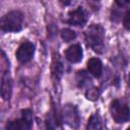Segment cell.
<instances>
[{"label":"cell","mask_w":130,"mask_h":130,"mask_svg":"<svg viewBox=\"0 0 130 130\" xmlns=\"http://www.w3.org/2000/svg\"><path fill=\"white\" fill-rule=\"evenodd\" d=\"M85 41L95 53L102 54L105 49V30L100 24L90 25L85 32Z\"/></svg>","instance_id":"1"},{"label":"cell","mask_w":130,"mask_h":130,"mask_svg":"<svg viewBox=\"0 0 130 130\" xmlns=\"http://www.w3.org/2000/svg\"><path fill=\"white\" fill-rule=\"evenodd\" d=\"M23 14L18 10H13L6 13L1 19V29L4 32L19 31L22 28Z\"/></svg>","instance_id":"2"},{"label":"cell","mask_w":130,"mask_h":130,"mask_svg":"<svg viewBox=\"0 0 130 130\" xmlns=\"http://www.w3.org/2000/svg\"><path fill=\"white\" fill-rule=\"evenodd\" d=\"M112 118L117 123H125L130 119V111L128 106L119 100H114L110 107Z\"/></svg>","instance_id":"3"},{"label":"cell","mask_w":130,"mask_h":130,"mask_svg":"<svg viewBox=\"0 0 130 130\" xmlns=\"http://www.w3.org/2000/svg\"><path fill=\"white\" fill-rule=\"evenodd\" d=\"M32 125V113L29 110L21 111V118L11 121L6 125L8 130H28Z\"/></svg>","instance_id":"4"},{"label":"cell","mask_w":130,"mask_h":130,"mask_svg":"<svg viewBox=\"0 0 130 130\" xmlns=\"http://www.w3.org/2000/svg\"><path fill=\"white\" fill-rule=\"evenodd\" d=\"M35 54V46L30 42L22 43L17 51H16V58L20 63H27L29 62Z\"/></svg>","instance_id":"5"},{"label":"cell","mask_w":130,"mask_h":130,"mask_svg":"<svg viewBox=\"0 0 130 130\" xmlns=\"http://www.w3.org/2000/svg\"><path fill=\"white\" fill-rule=\"evenodd\" d=\"M67 23L70 25L80 26L86 22V14L82 7H78L74 10H71L67 15Z\"/></svg>","instance_id":"6"},{"label":"cell","mask_w":130,"mask_h":130,"mask_svg":"<svg viewBox=\"0 0 130 130\" xmlns=\"http://www.w3.org/2000/svg\"><path fill=\"white\" fill-rule=\"evenodd\" d=\"M82 55H83L82 49H81L80 45H78V44L70 46L65 51V57L71 63H78V62H80L81 59H82Z\"/></svg>","instance_id":"7"},{"label":"cell","mask_w":130,"mask_h":130,"mask_svg":"<svg viewBox=\"0 0 130 130\" xmlns=\"http://www.w3.org/2000/svg\"><path fill=\"white\" fill-rule=\"evenodd\" d=\"M64 119L67 124H69L72 127H77L79 123V116L76 111L75 107H72L70 105H67L64 108Z\"/></svg>","instance_id":"8"},{"label":"cell","mask_w":130,"mask_h":130,"mask_svg":"<svg viewBox=\"0 0 130 130\" xmlns=\"http://www.w3.org/2000/svg\"><path fill=\"white\" fill-rule=\"evenodd\" d=\"M11 79L7 72H4L1 79V95L4 100H9L11 95Z\"/></svg>","instance_id":"9"},{"label":"cell","mask_w":130,"mask_h":130,"mask_svg":"<svg viewBox=\"0 0 130 130\" xmlns=\"http://www.w3.org/2000/svg\"><path fill=\"white\" fill-rule=\"evenodd\" d=\"M87 69L91 75L94 77H100L103 72V64L100 59L91 58L87 61Z\"/></svg>","instance_id":"10"},{"label":"cell","mask_w":130,"mask_h":130,"mask_svg":"<svg viewBox=\"0 0 130 130\" xmlns=\"http://www.w3.org/2000/svg\"><path fill=\"white\" fill-rule=\"evenodd\" d=\"M101 126H102V122H101L100 116L99 115H92L90 117V119L88 120L86 128L87 129H100Z\"/></svg>","instance_id":"11"},{"label":"cell","mask_w":130,"mask_h":130,"mask_svg":"<svg viewBox=\"0 0 130 130\" xmlns=\"http://www.w3.org/2000/svg\"><path fill=\"white\" fill-rule=\"evenodd\" d=\"M61 37L62 39L65 41V42H70L72 40H74L76 38V34L74 30L72 29H69V28H65V29H62L61 31Z\"/></svg>","instance_id":"12"},{"label":"cell","mask_w":130,"mask_h":130,"mask_svg":"<svg viewBox=\"0 0 130 130\" xmlns=\"http://www.w3.org/2000/svg\"><path fill=\"white\" fill-rule=\"evenodd\" d=\"M123 25L126 29L130 30V9H128L123 18Z\"/></svg>","instance_id":"13"},{"label":"cell","mask_w":130,"mask_h":130,"mask_svg":"<svg viewBox=\"0 0 130 130\" xmlns=\"http://www.w3.org/2000/svg\"><path fill=\"white\" fill-rule=\"evenodd\" d=\"M54 74L57 75V78H59L62 74V66H61V63L58 62L57 64L54 65Z\"/></svg>","instance_id":"14"},{"label":"cell","mask_w":130,"mask_h":130,"mask_svg":"<svg viewBox=\"0 0 130 130\" xmlns=\"http://www.w3.org/2000/svg\"><path fill=\"white\" fill-rule=\"evenodd\" d=\"M119 6H126L130 3V0H115Z\"/></svg>","instance_id":"15"},{"label":"cell","mask_w":130,"mask_h":130,"mask_svg":"<svg viewBox=\"0 0 130 130\" xmlns=\"http://www.w3.org/2000/svg\"><path fill=\"white\" fill-rule=\"evenodd\" d=\"M59 1L61 2L62 5H69V4L71 3L72 0H59Z\"/></svg>","instance_id":"16"},{"label":"cell","mask_w":130,"mask_h":130,"mask_svg":"<svg viewBox=\"0 0 130 130\" xmlns=\"http://www.w3.org/2000/svg\"><path fill=\"white\" fill-rule=\"evenodd\" d=\"M128 84L130 85V73H129V76H128Z\"/></svg>","instance_id":"17"},{"label":"cell","mask_w":130,"mask_h":130,"mask_svg":"<svg viewBox=\"0 0 130 130\" xmlns=\"http://www.w3.org/2000/svg\"><path fill=\"white\" fill-rule=\"evenodd\" d=\"M93 1H99V0H93Z\"/></svg>","instance_id":"18"}]
</instances>
